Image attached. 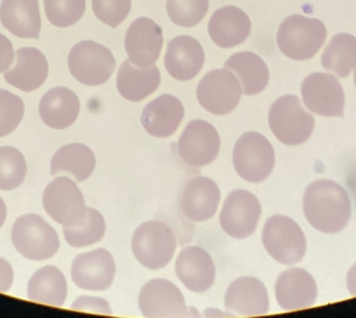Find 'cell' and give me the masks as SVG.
<instances>
[{
    "mask_svg": "<svg viewBox=\"0 0 356 318\" xmlns=\"http://www.w3.org/2000/svg\"><path fill=\"white\" fill-rule=\"evenodd\" d=\"M12 242L22 256L33 261L50 259L60 248L58 233L36 214H25L14 223Z\"/></svg>",
    "mask_w": 356,
    "mask_h": 318,
    "instance_id": "cell-5",
    "label": "cell"
},
{
    "mask_svg": "<svg viewBox=\"0 0 356 318\" xmlns=\"http://www.w3.org/2000/svg\"><path fill=\"white\" fill-rule=\"evenodd\" d=\"M72 310L80 312L99 313V315H113L111 307L106 301L100 297L91 296H79L72 302Z\"/></svg>",
    "mask_w": 356,
    "mask_h": 318,
    "instance_id": "cell-38",
    "label": "cell"
},
{
    "mask_svg": "<svg viewBox=\"0 0 356 318\" xmlns=\"http://www.w3.org/2000/svg\"><path fill=\"white\" fill-rule=\"evenodd\" d=\"M304 215L314 229L337 234L346 228L351 218V201L340 184L319 179L309 184L304 193Z\"/></svg>",
    "mask_w": 356,
    "mask_h": 318,
    "instance_id": "cell-1",
    "label": "cell"
},
{
    "mask_svg": "<svg viewBox=\"0 0 356 318\" xmlns=\"http://www.w3.org/2000/svg\"><path fill=\"white\" fill-rule=\"evenodd\" d=\"M261 214L258 198L244 189H236L228 194L220 210V226L234 239H247L257 229Z\"/></svg>",
    "mask_w": 356,
    "mask_h": 318,
    "instance_id": "cell-11",
    "label": "cell"
},
{
    "mask_svg": "<svg viewBox=\"0 0 356 318\" xmlns=\"http://www.w3.org/2000/svg\"><path fill=\"white\" fill-rule=\"evenodd\" d=\"M242 94L238 77L228 69L207 72L198 83L196 91L200 105L216 116L232 112L238 106Z\"/></svg>",
    "mask_w": 356,
    "mask_h": 318,
    "instance_id": "cell-9",
    "label": "cell"
},
{
    "mask_svg": "<svg viewBox=\"0 0 356 318\" xmlns=\"http://www.w3.org/2000/svg\"><path fill=\"white\" fill-rule=\"evenodd\" d=\"M131 248L137 261L154 271L170 264L177 248V237L163 221L149 220L137 228Z\"/></svg>",
    "mask_w": 356,
    "mask_h": 318,
    "instance_id": "cell-3",
    "label": "cell"
},
{
    "mask_svg": "<svg viewBox=\"0 0 356 318\" xmlns=\"http://www.w3.org/2000/svg\"><path fill=\"white\" fill-rule=\"evenodd\" d=\"M269 127L277 140L285 146H299L308 141L314 131V117L304 110L302 101L294 94H285L269 110Z\"/></svg>",
    "mask_w": 356,
    "mask_h": 318,
    "instance_id": "cell-4",
    "label": "cell"
},
{
    "mask_svg": "<svg viewBox=\"0 0 356 318\" xmlns=\"http://www.w3.org/2000/svg\"><path fill=\"white\" fill-rule=\"evenodd\" d=\"M138 306L145 317H184L190 315L182 292L165 278H154L145 283L138 296Z\"/></svg>",
    "mask_w": 356,
    "mask_h": 318,
    "instance_id": "cell-14",
    "label": "cell"
},
{
    "mask_svg": "<svg viewBox=\"0 0 356 318\" xmlns=\"http://www.w3.org/2000/svg\"><path fill=\"white\" fill-rule=\"evenodd\" d=\"M72 76L88 86H100L107 83L116 69L111 50L92 40L77 42L67 58Z\"/></svg>",
    "mask_w": 356,
    "mask_h": 318,
    "instance_id": "cell-8",
    "label": "cell"
},
{
    "mask_svg": "<svg viewBox=\"0 0 356 318\" xmlns=\"http://www.w3.org/2000/svg\"><path fill=\"white\" fill-rule=\"evenodd\" d=\"M167 12L173 24L184 28L196 26L206 17L209 0H167Z\"/></svg>",
    "mask_w": 356,
    "mask_h": 318,
    "instance_id": "cell-34",
    "label": "cell"
},
{
    "mask_svg": "<svg viewBox=\"0 0 356 318\" xmlns=\"http://www.w3.org/2000/svg\"><path fill=\"white\" fill-rule=\"evenodd\" d=\"M96 158L94 152L81 143H70L60 148L51 159V176L67 174L76 183L89 179L95 169Z\"/></svg>",
    "mask_w": 356,
    "mask_h": 318,
    "instance_id": "cell-28",
    "label": "cell"
},
{
    "mask_svg": "<svg viewBox=\"0 0 356 318\" xmlns=\"http://www.w3.org/2000/svg\"><path fill=\"white\" fill-rule=\"evenodd\" d=\"M220 138L213 126L202 119H195L186 126L178 141V154L186 165L204 167L218 157Z\"/></svg>",
    "mask_w": 356,
    "mask_h": 318,
    "instance_id": "cell-13",
    "label": "cell"
},
{
    "mask_svg": "<svg viewBox=\"0 0 356 318\" xmlns=\"http://www.w3.org/2000/svg\"><path fill=\"white\" fill-rule=\"evenodd\" d=\"M17 60L4 72L6 83L24 92L35 91L45 83L49 74L48 60L35 47H22L15 53Z\"/></svg>",
    "mask_w": 356,
    "mask_h": 318,
    "instance_id": "cell-24",
    "label": "cell"
},
{
    "mask_svg": "<svg viewBox=\"0 0 356 318\" xmlns=\"http://www.w3.org/2000/svg\"><path fill=\"white\" fill-rule=\"evenodd\" d=\"M26 162L17 148L0 147V189L14 190L24 182Z\"/></svg>",
    "mask_w": 356,
    "mask_h": 318,
    "instance_id": "cell-33",
    "label": "cell"
},
{
    "mask_svg": "<svg viewBox=\"0 0 356 318\" xmlns=\"http://www.w3.org/2000/svg\"><path fill=\"white\" fill-rule=\"evenodd\" d=\"M80 101L76 94L66 87H54L42 96L39 115L42 122L54 130H65L76 121Z\"/></svg>",
    "mask_w": 356,
    "mask_h": 318,
    "instance_id": "cell-26",
    "label": "cell"
},
{
    "mask_svg": "<svg viewBox=\"0 0 356 318\" xmlns=\"http://www.w3.org/2000/svg\"><path fill=\"white\" fill-rule=\"evenodd\" d=\"M225 69L238 77L242 92L247 96L261 94L269 83V70L264 60L250 51L233 53L225 62Z\"/></svg>",
    "mask_w": 356,
    "mask_h": 318,
    "instance_id": "cell-29",
    "label": "cell"
},
{
    "mask_svg": "<svg viewBox=\"0 0 356 318\" xmlns=\"http://www.w3.org/2000/svg\"><path fill=\"white\" fill-rule=\"evenodd\" d=\"M321 65L338 77H348L356 67V37L350 34L334 36L321 55Z\"/></svg>",
    "mask_w": 356,
    "mask_h": 318,
    "instance_id": "cell-31",
    "label": "cell"
},
{
    "mask_svg": "<svg viewBox=\"0 0 356 318\" xmlns=\"http://www.w3.org/2000/svg\"><path fill=\"white\" fill-rule=\"evenodd\" d=\"M327 39V28L319 19L291 15L280 24L277 44L286 58L296 61L312 59Z\"/></svg>",
    "mask_w": 356,
    "mask_h": 318,
    "instance_id": "cell-2",
    "label": "cell"
},
{
    "mask_svg": "<svg viewBox=\"0 0 356 318\" xmlns=\"http://www.w3.org/2000/svg\"><path fill=\"white\" fill-rule=\"evenodd\" d=\"M24 102L6 90L0 89V137L17 130L24 116Z\"/></svg>",
    "mask_w": 356,
    "mask_h": 318,
    "instance_id": "cell-36",
    "label": "cell"
},
{
    "mask_svg": "<svg viewBox=\"0 0 356 318\" xmlns=\"http://www.w3.org/2000/svg\"><path fill=\"white\" fill-rule=\"evenodd\" d=\"M204 50L195 37L179 35L168 42L165 55L167 72L178 81H190L202 70Z\"/></svg>",
    "mask_w": 356,
    "mask_h": 318,
    "instance_id": "cell-20",
    "label": "cell"
},
{
    "mask_svg": "<svg viewBox=\"0 0 356 318\" xmlns=\"http://www.w3.org/2000/svg\"><path fill=\"white\" fill-rule=\"evenodd\" d=\"M106 233V223L100 212L88 208L81 223L64 226L65 240L72 248H83L100 242Z\"/></svg>",
    "mask_w": 356,
    "mask_h": 318,
    "instance_id": "cell-32",
    "label": "cell"
},
{
    "mask_svg": "<svg viewBox=\"0 0 356 318\" xmlns=\"http://www.w3.org/2000/svg\"><path fill=\"white\" fill-rule=\"evenodd\" d=\"M163 45V33L152 19L138 18L126 31L125 50L132 64L140 67L154 65Z\"/></svg>",
    "mask_w": 356,
    "mask_h": 318,
    "instance_id": "cell-16",
    "label": "cell"
},
{
    "mask_svg": "<svg viewBox=\"0 0 356 318\" xmlns=\"http://www.w3.org/2000/svg\"><path fill=\"white\" fill-rule=\"evenodd\" d=\"M302 96L309 111L323 117H340L344 113L345 94L337 77L315 72L304 78Z\"/></svg>",
    "mask_w": 356,
    "mask_h": 318,
    "instance_id": "cell-12",
    "label": "cell"
},
{
    "mask_svg": "<svg viewBox=\"0 0 356 318\" xmlns=\"http://www.w3.org/2000/svg\"><path fill=\"white\" fill-rule=\"evenodd\" d=\"M354 81H355V86H356V67L354 69Z\"/></svg>",
    "mask_w": 356,
    "mask_h": 318,
    "instance_id": "cell-43",
    "label": "cell"
},
{
    "mask_svg": "<svg viewBox=\"0 0 356 318\" xmlns=\"http://www.w3.org/2000/svg\"><path fill=\"white\" fill-rule=\"evenodd\" d=\"M261 242L267 253L283 265H294L303 260L307 239L303 230L285 215L268 219L261 233Z\"/></svg>",
    "mask_w": 356,
    "mask_h": 318,
    "instance_id": "cell-6",
    "label": "cell"
},
{
    "mask_svg": "<svg viewBox=\"0 0 356 318\" xmlns=\"http://www.w3.org/2000/svg\"><path fill=\"white\" fill-rule=\"evenodd\" d=\"M115 274V260L105 249L80 253L72 261V278L79 289L105 291L113 285Z\"/></svg>",
    "mask_w": 356,
    "mask_h": 318,
    "instance_id": "cell-15",
    "label": "cell"
},
{
    "mask_svg": "<svg viewBox=\"0 0 356 318\" xmlns=\"http://www.w3.org/2000/svg\"><path fill=\"white\" fill-rule=\"evenodd\" d=\"M220 199V188L216 182L207 177L196 176L184 184L181 194V209L191 221L203 223L213 218Z\"/></svg>",
    "mask_w": 356,
    "mask_h": 318,
    "instance_id": "cell-17",
    "label": "cell"
},
{
    "mask_svg": "<svg viewBox=\"0 0 356 318\" xmlns=\"http://www.w3.org/2000/svg\"><path fill=\"white\" fill-rule=\"evenodd\" d=\"M42 204L49 217L63 226H72L83 221L86 204L76 182L59 177L49 183L42 194Z\"/></svg>",
    "mask_w": 356,
    "mask_h": 318,
    "instance_id": "cell-10",
    "label": "cell"
},
{
    "mask_svg": "<svg viewBox=\"0 0 356 318\" xmlns=\"http://www.w3.org/2000/svg\"><path fill=\"white\" fill-rule=\"evenodd\" d=\"M0 22L13 35L22 39H39L42 18L38 0H3Z\"/></svg>",
    "mask_w": 356,
    "mask_h": 318,
    "instance_id": "cell-25",
    "label": "cell"
},
{
    "mask_svg": "<svg viewBox=\"0 0 356 318\" xmlns=\"http://www.w3.org/2000/svg\"><path fill=\"white\" fill-rule=\"evenodd\" d=\"M184 117L182 102L173 94H161L143 108L141 124L156 138H167L177 131Z\"/></svg>",
    "mask_w": 356,
    "mask_h": 318,
    "instance_id": "cell-22",
    "label": "cell"
},
{
    "mask_svg": "<svg viewBox=\"0 0 356 318\" xmlns=\"http://www.w3.org/2000/svg\"><path fill=\"white\" fill-rule=\"evenodd\" d=\"M14 60L13 44L6 35L0 33V74L6 72Z\"/></svg>",
    "mask_w": 356,
    "mask_h": 318,
    "instance_id": "cell-39",
    "label": "cell"
},
{
    "mask_svg": "<svg viewBox=\"0 0 356 318\" xmlns=\"http://www.w3.org/2000/svg\"><path fill=\"white\" fill-rule=\"evenodd\" d=\"M346 283H348V289H349L350 295L356 296V262L351 266L350 270L348 272Z\"/></svg>",
    "mask_w": 356,
    "mask_h": 318,
    "instance_id": "cell-41",
    "label": "cell"
},
{
    "mask_svg": "<svg viewBox=\"0 0 356 318\" xmlns=\"http://www.w3.org/2000/svg\"><path fill=\"white\" fill-rule=\"evenodd\" d=\"M225 306L241 316H263L269 311V295L261 280L241 277L227 289Z\"/></svg>",
    "mask_w": 356,
    "mask_h": 318,
    "instance_id": "cell-21",
    "label": "cell"
},
{
    "mask_svg": "<svg viewBox=\"0 0 356 318\" xmlns=\"http://www.w3.org/2000/svg\"><path fill=\"white\" fill-rule=\"evenodd\" d=\"M275 153L272 143L258 132L238 138L233 149V165L238 176L250 183L266 181L273 171Z\"/></svg>",
    "mask_w": 356,
    "mask_h": 318,
    "instance_id": "cell-7",
    "label": "cell"
},
{
    "mask_svg": "<svg viewBox=\"0 0 356 318\" xmlns=\"http://www.w3.org/2000/svg\"><path fill=\"white\" fill-rule=\"evenodd\" d=\"M49 22L58 28H67L83 18L86 0H44Z\"/></svg>",
    "mask_w": 356,
    "mask_h": 318,
    "instance_id": "cell-35",
    "label": "cell"
},
{
    "mask_svg": "<svg viewBox=\"0 0 356 318\" xmlns=\"http://www.w3.org/2000/svg\"><path fill=\"white\" fill-rule=\"evenodd\" d=\"M6 219V206L4 201L0 198V228L4 224Z\"/></svg>",
    "mask_w": 356,
    "mask_h": 318,
    "instance_id": "cell-42",
    "label": "cell"
},
{
    "mask_svg": "<svg viewBox=\"0 0 356 318\" xmlns=\"http://www.w3.org/2000/svg\"><path fill=\"white\" fill-rule=\"evenodd\" d=\"M252 23L248 15L237 6H223L216 10L208 23V34L222 49L237 47L248 39Z\"/></svg>",
    "mask_w": 356,
    "mask_h": 318,
    "instance_id": "cell-23",
    "label": "cell"
},
{
    "mask_svg": "<svg viewBox=\"0 0 356 318\" xmlns=\"http://www.w3.org/2000/svg\"><path fill=\"white\" fill-rule=\"evenodd\" d=\"M176 275L186 289L202 294L213 286L216 266L211 255L200 246H187L178 253Z\"/></svg>",
    "mask_w": 356,
    "mask_h": 318,
    "instance_id": "cell-19",
    "label": "cell"
},
{
    "mask_svg": "<svg viewBox=\"0 0 356 318\" xmlns=\"http://www.w3.org/2000/svg\"><path fill=\"white\" fill-rule=\"evenodd\" d=\"M96 18L111 28H118L131 12V0H92Z\"/></svg>",
    "mask_w": 356,
    "mask_h": 318,
    "instance_id": "cell-37",
    "label": "cell"
},
{
    "mask_svg": "<svg viewBox=\"0 0 356 318\" xmlns=\"http://www.w3.org/2000/svg\"><path fill=\"white\" fill-rule=\"evenodd\" d=\"M14 281L13 267L6 259L0 258V292H8Z\"/></svg>",
    "mask_w": 356,
    "mask_h": 318,
    "instance_id": "cell-40",
    "label": "cell"
},
{
    "mask_svg": "<svg viewBox=\"0 0 356 318\" xmlns=\"http://www.w3.org/2000/svg\"><path fill=\"white\" fill-rule=\"evenodd\" d=\"M28 297L36 303L64 306L67 297V283L64 274L55 266L42 267L30 278Z\"/></svg>",
    "mask_w": 356,
    "mask_h": 318,
    "instance_id": "cell-30",
    "label": "cell"
},
{
    "mask_svg": "<svg viewBox=\"0 0 356 318\" xmlns=\"http://www.w3.org/2000/svg\"><path fill=\"white\" fill-rule=\"evenodd\" d=\"M275 297L284 311H298L312 307L318 297L314 277L299 267L280 274L275 283Z\"/></svg>",
    "mask_w": 356,
    "mask_h": 318,
    "instance_id": "cell-18",
    "label": "cell"
},
{
    "mask_svg": "<svg viewBox=\"0 0 356 318\" xmlns=\"http://www.w3.org/2000/svg\"><path fill=\"white\" fill-rule=\"evenodd\" d=\"M160 83L161 74L157 66L140 67L130 60H126L120 66L116 80L120 94L131 102L145 100L159 89Z\"/></svg>",
    "mask_w": 356,
    "mask_h": 318,
    "instance_id": "cell-27",
    "label": "cell"
}]
</instances>
